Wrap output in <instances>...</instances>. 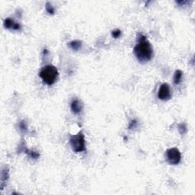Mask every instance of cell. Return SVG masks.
<instances>
[{
	"mask_svg": "<svg viewBox=\"0 0 195 195\" xmlns=\"http://www.w3.org/2000/svg\"><path fill=\"white\" fill-rule=\"evenodd\" d=\"M121 34H122V32H121V31L120 30V29H114V30L112 31L111 32V35L114 38H120Z\"/></svg>",
	"mask_w": 195,
	"mask_h": 195,
	"instance_id": "9a60e30c",
	"label": "cell"
},
{
	"mask_svg": "<svg viewBox=\"0 0 195 195\" xmlns=\"http://www.w3.org/2000/svg\"><path fill=\"white\" fill-rule=\"evenodd\" d=\"M39 76L43 82L48 85H52L57 82L59 76V72L57 67L53 65H47L41 69Z\"/></svg>",
	"mask_w": 195,
	"mask_h": 195,
	"instance_id": "7a4b0ae2",
	"label": "cell"
},
{
	"mask_svg": "<svg viewBox=\"0 0 195 195\" xmlns=\"http://www.w3.org/2000/svg\"><path fill=\"white\" fill-rule=\"evenodd\" d=\"M4 27L7 29L10 30H15L19 31L21 28V26L19 23L16 22L15 21L12 19L11 18H7L4 20Z\"/></svg>",
	"mask_w": 195,
	"mask_h": 195,
	"instance_id": "8992f818",
	"label": "cell"
},
{
	"mask_svg": "<svg viewBox=\"0 0 195 195\" xmlns=\"http://www.w3.org/2000/svg\"><path fill=\"white\" fill-rule=\"evenodd\" d=\"M134 53L140 63H146L153 59V48L145 35H139L138 42L134 48Z\"/></svg>",
	"mask_w": 195,
	"mask_h": 195,
	"instance_id": "6da1fadb",
	"label": "cell"
},
{
	"mask_svg": "<svg viewBox=\"0 0 195 195\" xmlns=\"http://www.w3.org/2000/svg\"><path fill=\"white\" fill-rule=\"evenodd\" d=\"M45 7H46V10H47V12L49 13V14L54 15V13H55V8L51 5V2H47V3H46Z\"/></svg>",
	"mask_w": 195,
	"mask_h": 195,
	"instance_id": "7c38bea8",
	"label": "cell"
},
{
	"mask_svg": "<svg viewBox=\"0 0 195 195\" xmlns=\"http://www.w3.org/2000/svg\"><path fill=\"white\" fill-rule=\"evenodd\" d=\"M69 143L72 150L75 153H81L85 151V140L82 131L78 133L77 134L71 136L69 139Z\"/></svg>",
	"mask_w": 195,
	"mask_h": 195,
	"instance_id": "3957f363",
	"label": "cell"
},
{
	"mask_svg": "<svg viewBox=\"0 0 195 195\" xmlns=\"http://www.w3.org/2000/svg\"><path fill=\"white\" fill-rule=\"evenodd\" d=\"M18 127H19V130H20L21 132L23 133L27 132L28 126H27V124H26V122L25 121H21L19 122Z\"/></svg>",
	"mask_w": 195,
	"mask_h": 195,
	"instance_id": "4fadbf2b",
	"label": "cell"
},
{
	"mask_svg": "<svg viewBox=\"0 0 195 195\" xmlns=\"http://www.w3.org/2000/svg\"><path fill=\"white\" fill-rule=\"evenodd\" d=\"M1 181H2V188L3 187L4 182L6 181V180L8 178V169H3L2 171V174H1Z\"/></svg>",
	"mask_w": 195,
	"mask_h": 195,
	"instance_id": "8fae6325",
	"label": "cell"
},
{
	"mask_svg": "<svg viewBox=\"0 0 195 195\" xmlns=\"http://www.w3.org/2000/svg\"><path fill=\"white\" fill-rule=\"evenodd\" d=\"M137 121H136V120H133V121L131 122V124H130L128 128H129V129H133V128L137 127Z\"/></svg>",
	"mask_w": 195,
	"mask_h": 195,
	"instance_id": "2e32d148",
	"label": "cell"
},
{
	"mask_svg": "<svg viewBox=\"0 0 195 195\" xmlns=\"http://www.w3.org/2000/svg\"><path fill=\"white\" fill-rule=\"evenodd\" d=\"M166 158L167 161L170 165H175L180 163L181 159V154L178 149L170 148L166 150Z\"/></svg>",
	"mask_w": 195,
	"mask_h": 195,
	"instance_id": "277c9868",
	"label": "cell"
},
{
	"mask_svg": "<svg viewBox=\"0 0 195 195\" xmlns=\"http://www.w3.org/2000/svg\"><path fill=\"white\" fill-rule=\"evenodd\" d=\"M183 77V72L180 69H177L175 72V74L173 76V82L175 85H179L181 82Z\"/></svg>",
	"mask_w": 195,
	"mask_h": 195,
	"instance_id": "ba28073f",
	"label": "cell"
},
{
	"mask_svg": "<svg viewBox=\"0 0 195 195\" xmlns=\"http://www.w3.org/2000/svg\"><path fill=\"white\" fill-rule=\"evenodd\" d=\"M172 88L166 82H164L160 85L158 91V98L162 101H168L172 98Z\"/></svg>",
	"mask_w": 195,
	"mask_h": 195,
	"instance_id": "5b68a950",
	"label": "cell"
},
{
	"mask_svg": "<svg viewBox=\"0 0 195 195\" xmlns=\"http://www.w3.org/2000/svg\"><path fill=\"white\" fill-rule=\"evenodd\" d=\"M70 108L72 113L75 114H79L82 112V109H83V104L79 100L74 99L71 102Z\"/></svg>",
	"mask_w": 195,
	"mask_h": 195,
	"instance_id": "52a82bcc",
	"label": "cell"
},
{
	"mask_svg": "<svg viewBox=\"0 0 195 195\" xmlns=\"http://www.w3.org/2000/svg\"><path fill=\"white\" fill-rule=\"evenodd\" d=\"M23 150H24V152H25V153L26 154L29 156V157L31 158V159H37L39 158L40 154L38 152L34 151V150H30L27 148H24V147H23Z\"/></svg>",
	"mask_w": 195,
	"mask_h": 195,
	"instance_id": "30bf717a",
	"label": "cell"
},
{
	"mask_svg": "<svg viewBox=\"0 0 195 195\" xmlns=\"http://www.w3.org/2000/svg\"><path fill=\"white\" fill-rule=\"evenodd\" d=\"M82 41H79V40H75V41H72L69 43V47L71 49L74 50V51H78L82 47Z\"/></svg>",
	"mask_w": 195,
	"mask_h": 195,
	"instance_id": "9c48e42d",
	"label": "cell"
},
{
	"mask_svg": "<svg viewBox=\"0 0 195 195\" xmlns=\"http://www.w3.org/2000/svg\"><path fill=\"white\" fill-rule=\"evenodd\" d=\"M178 131H179V133L181 135H183V134H184L187 132V126H186L185 124L181 123L178 125Z\"/></svg>",
	"mask_w": 195,
	"mask_h": 195,
	"instance_id": "5bb4252c",
	"label": "cell"
}]
</instances>
